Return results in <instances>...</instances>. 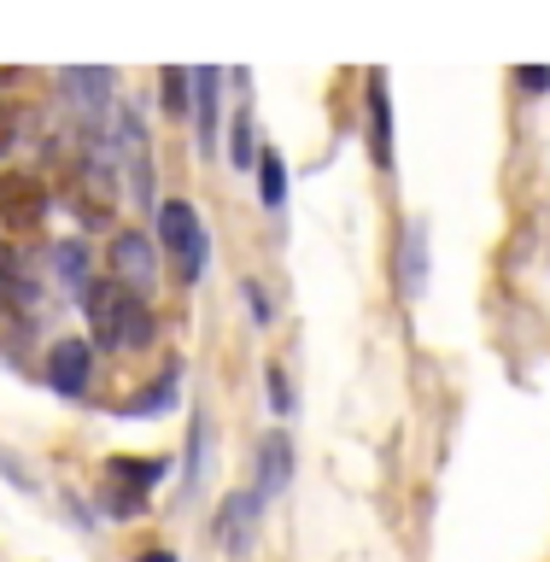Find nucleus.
<instances>
[{
    "label": "nucleus",
    "instance_id": "f257e3e1",
    "mask_svg": "<svg viewBox=\"0 0 550 562\" xmlns=\"http://www.w3.org/2000/svg\"><path fill=\"white\" fill-rule=\"evenodd\" d=\"M77 299H82L88 328L100 334V346L135 351V346H147V340H153V311L141 305V299H135L130 288H123L117 276H94Z\"/></svg>",
    "mask_w": 550,
    "mask_h": 562
},
{
    "label": "nucleus",
    "instance_id": "f03ea898",
    "mask_svg": "<svg viewBox=\"0 0 550 562\" xmlns=\"http://www.w3.org/2000/svg\"><path fill=\"white\" fill-rule=\"evenodd\" d=\"M158 252L176 258V270H182V281H200L205 276V258H211V240H205V223L200 211H193V200H165L158 205Z\"/></svg>",
    "mask_w": 550,
    "mask_h": 562
},
{
    "label": "nucleus",
    "instance_id": "7ed1b4c3",
    "mask_svg": "<svg viewBox=\"0 0 550 562\" xmlns=\"http://www.w3.org/2000/svg\"><path fill=\"white\" fill-rule=\"evenodd\" d=\"M170 474L165 457H117L112 463V516H135L147 486H158Z\"/></svg>",
    "mask_w": 550,
    "mask_h": 562
},
{
    "label": "nucleus",
    "instance_id": "20e7f679",
    "mask_svg": "<svg viewBox=\"0 0 550 562\" xmlns=\"http://www.w3.org/2000/svg\"><path fill=\"white\" fill-rule=\"evenodd\" d=\"M42 375H47L53 393H65V398L88 393V375H94V346H88L82 334H70V340H53Z\"/></svg>",
    "mask_w": 550,
    "mask_h": 562
},
{
    "label": "nucleus",
    "instance_id": "39448f33",
    "mask_svg": "<svg viewBox=\"0 0 550 562\" xmlns=\"http://www.w3.org/2000/svg\"><path fill=\"white\" fill-rule=\"evenodd\" d=\"M258 509H263V498L258 492H228V498L217 504V544L228 557H246L258 544Z\"/></svg>",
    "mask_w": 550,
    "mask_h": 562
},
{
    "label": "nucleus",
    "instance_id": "423d86ee",
    "mask_svg": "<svg viewBox=\"0 0 550 562\" xmlns=\"http://www.w3.org/2000/svg\"><path fill=\"white\" fill-rule=\"evenodd\" d=\"M158 240L141 235V228H123V235H112V276L123 281V288H153L158 281Z\"/></svg>",
    "mask_w": 550,
    "mask_h": 562
},
{
    "label": "nucleus",
    "instance_id": "0eeeda50",
    "mask_svg": "<svg viewBox=\"0 0 550 562\" xmlns=\"http://www.w3.org/2000/svg\"><path fill=\"white\" fill-rule=\"evenodd\" d=\"M47 217V193L35 176H0V223L12 228V235H30V228H42Z\"/></svg>",
    "mask_w": 550,
    "mask_h": 562
},
{
    "label": "nucleus",
    "instance_id": "6e6552de",
    "mask_svg": "<svg viewBox=\"0 0 550 562\" xmlns=\"http://www.w3.org/2000/svg\"><path fill=\"white\" fill-rule=\"evenodd\" d=\"M288 481H293V439L288 434H263V446H258V498L263 504H270L276 498V492H288Z\"/></svg>",
    "mask_w": 550,
    "mask_h": 562
},
{
    "label": "nucleus",
    "instance_id": "1a4fd4ad",
    "mask_svg": "<svg viewBox=\"0 0 550 562\" xmlns=\"http://www.w3.org/2000/svg\"><path fill=\"white\" fill-rule=\"evenodd\" d=\"M217 82H223V70H193V117H200V147L211 153L217 147V105H223V94H217Z\"/></svg>",
    "mask_w": 550,
    "mask_h": 562
},
{
    "label": "nucleus",
    "instance_id": "9d476101",
    "mask_svg": "<svg viewBox=\"0 0 550 562\" xmlns=\"http://www.w3.org/2000/svg\"><path fill=\"white\" fill-rule=\"evenodd\" d=\"M399 288L404 293H422L428 288V228L411 223L404 228V252H399Z\"/></svg>",
    "mask_w": 550,
    "mask_h": 562
},
{
    "label": "nucleus",
    "instance_id": "9b49d317",
    "mask_svg": "<svg viewBox=\"0 0 550 562\" xmlns=\"http://www.w3.org/2000/svg\"><path fill=\"white\" fill-rule=\"evenodd\" d=\"M59 82L65 88H77V100L82 105H94V112H105V105H112V88H117V77L105 65H70V70H59Z\"/></svg>",
    "mask_w": 550,
    "mask_h": 562
},
{
    "label": "nucleus",
    "instance_id": "f8f14e48",
    "mask_svg": "<svg viewBox=\"0 0 550 562\" xmlns=\"http://www.w3.org/2000/svg\"><path fill=\"white\" fill-rule=\"evenodd\" d=\"M369 117H375V158L393 165V100H386V77H369Z\"/></svg>",
    "mask_w": 550,
    "mask_h": 562
},
{
    "label": "nucleus",
    "instance_id": "ddd939ff",
    "mask_svg": "<svg viewBox=\"0 0 550 562\" xmlns=\"http://www.w3.org/2000/svg\"><path fill=\"white\" fill-rule=\"evenodd\" d=\"M53 270H59V281L65 288H88V281H94V263H88V240H59L53 246Z\"/></svg>",
    "mask_w": 550,
    "mask_h": 562
},
{
    "label": "nucleus",
    "instance_id": "4468645a",
    "mask_svg": "<svg viewBox=\"0 0 550 562\" xmlns=\"http://www.w3.org/2000/svg\"><path fill=\"white\" fill-rule=\"evenodd\" d=\"M258 200L270 205V211H281L288 205V165H281V153L276 147H258Z\"/></svg>",
    "mask_w": 550,
    "mask_h": 562
},
{
    "label": "nucleus",
    "instance_id": "2eb2a0df",
    "mask_svg": "<svg viewBox=\"0 0 550 562\" xmlns=\"http://www.w3.org/2000/svg\"><path fill=\"white\" fill-rule=\"evenodd\" d=\"M165 112L170 117H188L193 112V70H182V65H165Z\"/></svg>",
    "mask_w": 550,
    "mask_h": 562
},
{
    "label": "nucleus",
    "instance_id": "dca6fc26",
    "mask_svg": "<svg viewBox=\"0 0 550 562\" xmlns=\"http://www.w3.org/2000/svg\"><path fill=\"white\" fill-rule=\"evenodd\" d=\"M228 158H235L240 170H252L258 165V140H252V117H235V130H228Z\"/></svg>",
    "mask_w": 550,
    "mask_h": 562
},
{
    "label": "nucleus",
    "instance_id": "f3484780",
    "mask_svg": "<svg viewBox=\"0 0 550 562\" xmlns=\"http://www.w3.org/2000/svg\"><path fill=\"white\" fill-rule=\"evenodd\" d=\"M205 446H211V422L193 416V446H188V463H182V469H188V492L205 481Z\"/></svg>",
    "mask_w": 550,
    "mask_h": 562
},
{
    "label": "nucleus",
    "instance_id": "a211bd4d",
    "mask_svg": "<svg viewBox=\"0 0 550 562\" xmlns=\"http://www.w3.org/2000/svg\"><path fill=\"white\" fill-rule=\"evenodd\" d=\"M263 393H270V411H276V416H288V411H293V393H288V369H276V363L263 369Z\"/></svg>",
    "mask_w": 550,
    "mask_h": 562
},
{
    "label": "nucleus",
    "instance_id": "6ab92c4d",
    "mask_svg": "<svg viewBox=\"0 0 550 562\" xmlns=\"http://www.w3.org/2000/svg\"><path fill=\"white\" fill-rule=\"evenodd\" d=\"M516 82L527 88V94H545V88H550V70H545V65H521Z\"/></svg>",
    "mask_w": 550,
    "mask_h": 562
},
{
    "label": "nucleus",
    "instance_id": "aec40b11",
    "mask_svg": "<svg viewBox=\"0 0 550 562\" xmlns=\"http://www.w3.org/2000/svg\"><path fill=\"white\" fill-rule=\"evenodd\" d=\"M246 299H252V316H258V323H276V311H270V299H263L258 281H246Z\"/></svg>",
    "mask_w": 550,
    "mask_h": 562
},
{
    "label": "nucleus",
    "instance_id": "412c9836",
    "mask_svg": "<svg viewBox=\"0 0 550 562\" xmlns=\"http://www.w3.org/2000/svg\"><path fill=\"white\" fill-rule=\"evenodd\" d=\"M141 562H176L170 551H147V557H141Z\"/></svg>",
    "mask_w": 550,
    "mask_h": 562
}]
</instances>
